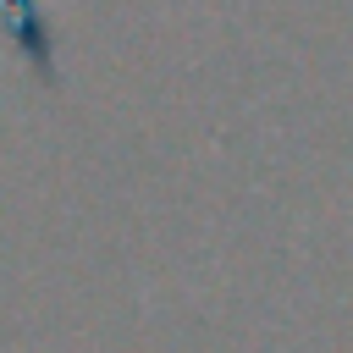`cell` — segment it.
<instances>
[{
    "instance_id": "1",
    "label": "cell",
    "mask_w": 353,
    "mask_h": 353,
    "mask_svg": "<svg viewBox=\"0 0 353 353\" xmlns=\"http://www.w3.org/2000/svg\"><path fill=\"white\" fill-rule=\"evenodd\" d=\"M0 22H6L11 50L22 55V66H28L44 88H55V83H61V66H55V28L44 22L39 0H0Z\"/></svg>"
}]
</instances>
